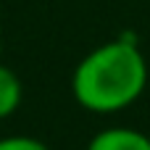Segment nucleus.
<instances>
[{
  "mask_svg": "<svg viewBox=\"0 0 150 150\" xmlns=\"http://www.w3.org/2000/svg\"><path fill=\"white\" fill-rule=\"evenodd\" d=\"M21 98H24V84L18 74L11 66L0 63V119L13 116L21 105Z\"/></svg>",
  "mask_w": 150,
  "mask_h": 150,
  "instance_id": "obj_3",
  "label": "nucleus"
},
{
  "mask_svg": "<svg viewBox=\"0 0 150 150\" xmlns=\"http://www.w3.org/2000/svg\"><path fill=\"white\" fill-rule=\"evenodd\" d=\"M148 87V61L140 45L121 34L92 47L71 74L74 100L98 116L129 108Z\"/></svg>",
  "mask_w": 150,
  "mask_h": 150,
  "instance_id": "obj_1",
  "label": "nucleus"
},
{
  "mask_svg": "<svg viewBox=\"0 0 150 150\" xmlns=\"http://www.w3.org/2000/svg\"><path fill=\"white\" fill-rule=\"evenodd\" d=\"M0 150H50L42 140L29 137V134H11L0 137Z\"/></svg>",
  "mask_w": 150,
  "mask_h": 150,
  "instance_id": "obj_4",
  "label": "nucleus"
},
{
  "mask_svg": "<svg viewBox=\"0 0 150 150\" xmlns=\"http://www.w3.org/2000/svg\"><path fill=\"white\" fill-rule=\"evenodd\" d=\"M0 50H3V37H0Z\"/></svg>",
  "mask_w": 150,
  "mask_h": 150,
  "instance_id": "obj_5",
  "label": "nucleus"
},
{
  "mask_svg": "<svg viewBox=\"0 0 150 150\" xmlns=\"http://www.w3.org/2000/svg\"><path fill=\"white\" fill-rule=\"evenodd\" d=\"M87 150H150V137L132 127H108L90 140Z\"/></svg>",
  "mask_w": 150,
  "mask_h": 150,
  "instance_id": "obj_2",
  "label": "nucleus"
}]
</instances>
